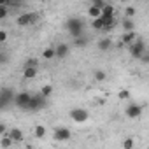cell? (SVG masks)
Segmentation results:
<instances>
[{
    "instance_id": "1",
    "label": "cell",
    "mask_w": 149,
    "mask_h": 149,
    "mask_svg": "<svg viewBox=\"0 0 149 149\" xmlns=\"http://www.w3.org/2000/svg\"><path fill=\"white\" fill-rule=\"evenodd\" d=\"M83 28H84V25H83V21L79 18H70V19H67V30H68V33L74 39L83 37V32H84Z\"/></svg>"
},
{
    "instance_id": "2",
    "label": "cell",
    "mask_w": 149,
    "mask_h": 149,
    "mask_svg": "<svg viewBox=\"0 0 149 149\" xmlns=\"http://www.w3.org/2000/svg\"><path fill=\"white\" fill-rule=\"evenodd\" d=\"M128 49H130V54H132V58H144V53H146V42L142 40V39H137L132 46H128Z\"/></svg>"
},
{
    "instance_id": "3",
    "label": "cell",
    "mask_w": 149,
    "mask_h": 149,
    "mask_svg": "<svg viewBox=\"0 0 149 149\" xmlns=\"http://www.w3.org/2000/svg\"><path fill=\"white\" fill-rule=\"evenodd\" d=\"M14 98H16V95H14V91L11 88H2L0 90V107L2 109H6L11 102H14Z\"/></svg>"
},
{
    "instance_id": "4",
    "label": "cell",
    "mask_w": 149,
    "mask_h": 149,
    "mask_svg": "<svg viewBox=\"0 0 149 149\" xmlns=\"http://www.w3.org/2000/svg\"><path fill=\"white\" fill-rule=\"evenodd\" d=\"M32 97L33 95H30V93H26V91H21V93H16V98H14V104H16V107H19V109H28V105H30V102H32Z\"/></svg>"
},
{
    "instance_id": "5",
    "label": "cell",
    "mask_w": 149,
    "mask_h": 149,
    "mask_svg": "<svg viewBox=\"0 0 149 149\" xmlns=\"http://www.w3.org/2000/svg\"><path fill=\"white\" fill-rule=\"evenodd\" d=\"M37 19H39L37 13H25V14H19V16H18L16 23H18L19 26H30V25H33Z\"/></svg>"
},
{
    "instance_id": "6",
    "label": "cell",
    "mask_w": 149,
    "mask_h": 149,
    "mask_svg": "<svg viewBox=\"0 0 149 149\" xmlns=\"http://www.w3.org/2000/svg\"><path fill=\"white\" fill-rule=\"evenodd\" d=\"M88 118H90V114H88L84 109H81V107H76V109L70 111V119H72L74 123H86Z\"/></svg>"
},
{
    "instance_id": "7",
    "label": "cell",
    "mask_w": 149,
    "mask_h": 149,
    "mask_svg": "<svg viewBox=\"0 0 149 149\" xmlns=\"http://www.w3.org/2000/svg\"><path fill=\"white\" fill-rule=\"evenodd\" d=\"M72 139V132L67 128V126H58V128H54V140H58V142H67V140H70Z\"/></svg>"
},
{
    "instance_id": "8",
    "label": "cell",
    "mask_w": 149,
    "mask_h": 149,
    "mask_svg": "<svg viewBox=\"0 0 149 149\" xmlns=\"http://www.w3.org/2000/svg\"><path fill=\"white\" fill-rule=\"evenodd\" d=\"M42 107H46V98L39 93V95H33V97H32V102H30V105H28L26 111L33 112V111H40Z\"/></svg>"
},
{
    "instance_id": "9",
    "label": "cell",
    "mask_w": 149,
    "mask_h": 149,
    "mask_svg": "<svg viewBox=\"0 0 149 149\" xmlns=\"http://www.w3.org/2000/svg\"><path fill=\"white\" fill-rule=\"evenodd\" d=\"M125 114H126V118H130V119L140 118V114H142V107H140L139 104H130V105L125 109Z\"/></svg>"
},
{
    "instance_id": "10",
    "label": "cell",
    "mask_w": 149,
    "mask_h": 149,
    "mask_svg": "<svg viewBox=\"0 0 149 149\" xmlns=\"http://www.w3.org/2000/svg\"><path fill=\"white\" fill-rule=\"evenodd\" d=\"M54 51H56V58L63 60V58L68 54V44H65V42H60V44L54 47Z\"/></svg>"
},
{
    "instance_id": "11",
    "label": "cell",
    "mask_w": 149,
    "mask_h": 149,
    "mask_svg": "<svg viewBox=\"0 0 149 149\" xmlns=\"http://www.w3.org/2000/svg\"><path fill=\"white\" fill-rule=\"evenodd\" d=\"M9 137L13 139V142L18 144V142L23 140V132H21L19 128H11V130H9Z\"/></svg>"
},
{
    "instance_id": "12",
    "label": "cell",
    "mask_w": 149,
    "mask_h": 149,
    "mask_svg": "<svg viewBox=\"0 0 149 149\" xmlns=\"http://www.w3.org/2000/svg\"><path fill=\"white\" fill-rule=\"evenodd\" d=\"M111 47H112V39L104 37L102 40H98V49H100V51H109Z\"/></svg>"
},
{
    "instance_id": "13",
    "label": "cell",
    "mask_w": 149,
    "mask_h": 149,
    "mask_svg": "<svg viewBox=\"0 0 149 149\" xmlns=\"http://www.w3.org/2000/svg\"><path fill=\"white\" fill-rule=\"evenodd\" d=\"M135 40H137V33H135V32L125 33V35L121 37V42H123V44H128V46H132V44H133Z\"/></svg>"
},
{
    "instance_id": "14",
    "label": "cell",
    "mask_w": 149,
    "mask_h": 149,
    "mask_svg": "<svg viewBox=\"0 0 149 149\" xmlns=\"http://www.w3.org/2000/svg\"><path fill=\"white\" fill-rule=\"evenodd\" d=\"M35 76H37V67H25V70H23L25 79H33Z\"/></svg>"
},
{
    "instance_id": "15",
    "label": "cell",
    "mask_w": 149,
    "mask_h": 149,
    "mask_svg": "<svg viewBox=\"0 0 149 149\" xmlns=\"http://www.w3.org/2000/svg\"><path fill=\"white\" fill-rule=\"evenodd\" d=\"M42 58H44V60H53V58H56L54 47H46V49L42 51Z\"/></svg>"
},
{
    "instance_id": "16",
    "label": "cell",
    "mask_w": 149,
    "mask_h": 149,
    "mask_svg": "<svg viewBox=\"0 0 149 149\" xmlns=\"http://www.w3.org/2000/svg\"><path fill=\"white\" fill-rule=\"evenodd\" d=\"M93 77H95V81L102 83V81H105V77H107V74H105V70H102V68H97V70L93 72Z\"/></svg>"
},
{
    "instance_id": "17",
    "label": "cell",
    "mask_w": 149,
    "mask_h": 149,
    "mask_svg": "<svg viewBox=\"0 0 149 149\" xmlns=\"http://www.w3.org/2000/svg\"><path fill=\"white\" fill-rule=\"evenodd\" d=\"M123 28H125V33H130V32H133V28H135V23H133L132 19L125 18V19H123Z\"/></svg>"
},
{
    "instance_id": "18",
    "label": "cell",
    "mask_w": 149,
    "mask_h": 149,
    "mask_svg": "<svg viewBox=\"0 0 149 149\" xmlns=\"http://www.w3.org/2000/svg\"><path fill=\"white\" fill-rule=\"evenodd\" d=\"M88 14H90L93 19H98V18H102V11H100V9H97V7H93V6H90V9H88Z\"/></svg>"
},
{
    "instance_id": "19",
    "label": "cell",
    "mask_w": 149,
    "mask_h": 149,
    "mask_svg": "<svg viewBox=\"0 0 149 149\" xmlns=\"http://www.w3.org/2000/svg\"><path fill=\"white\" fill-rule=\"evenodd\" d=\"M0 144H2V149H9L14 142H13V139L9 137V133H7V135H4V137H2V142H0Z\"/></svg>"
},
{
    "instance_id": "20",
    "label": "cell",
    "mask_w": 149,
    "mask_h": 149,
    "mask_svg": "<svg viewBox=\"0 0 149 149\" xmlns=\"http://www.w3.org/2000/svg\"><path fill=\"white\" fill-rule=\"evenodd\" d=\"M51 93H53V86H51V84H44L42 90H40V95H42L44 98H47V97H51Z\"/></svg>"
},
{
    "instance_id": "21",
    "label": "cell",
    "mask_w": 149,
    "mask_h": 149,
    "mask_svg": "<svg viewBox=\"0 0 149 149\" xmlns=\"http://www.w3.org/2000/svg\"><path fill=\"white\" fill-rule=\"evenodd\" d=\"M74 46H76V47H86V46H88V39H86V37L74 39Z\"/></svg>"
},
{
    "instance_id": "22",
    "label": "cell",
    "mask_w": 149,
    "mask_h": 149,
    "mask_svg": "<svg viewBox=\"0 0 149 149\" xmlns=\"http://www.w3.org/2000/svg\"><path fill=\"white\" fill-rule=\"evenodd\" d=\"M114 13H116V9H114V6H111V4H107V6L104 7V11H102V16H114Z\"/></svg>"
},
{
    "instance_id": "23",
    "label": "cell",
    "mask_w": 149,
    "mask_h": 149,
    "mask_svg": "<svg viewBox=\"0 0 149 149\" xmlns=\"http://www.w3.org/2000/svg\"><path fill=\"white\" fill-rule=\"evenodd\" d=\"M33 133H35V137H37V139H42V137L46 135V128H44L42 125H37V126H35V130H33Z\"/></svg>"
},
{
    "instance_id": "24",
    "label": "cell",
    "mask_w": 149,
    "mask_h": 149,
    "mask_svg": "<svg viewBox=\"0 0 149 149\" xmlns=\"http://www.w3.org/2000/svg\"><path fill=\"white\" fill-rule=\"evenodd\" d=\"M7 14H9V11H7V4H6V2H4V4H0V19L7 18Z\"/></svg>"
},
{
    "instance_id": "25",
    "label": "cell",
    "mask_w": 149,
    "mask_h": 149,
    "mask_svg": "<svg viewBox=\"0 0 149 149\" xmlns=\"http://www.w3.org/2000/svg\"><path fill=\"white\" fill-rule=\"evenodd\" d=\"M91 6H93V7H97V9H100V11H104V7L107 6V2H104V0H93Z\"/></svg>"
},
{
    "instance_id": "26",
    "label": "cell",
    "mask_w": 149,
    "mask_h": 149,
    "mask_svg": "<svg viewBox=\"0 0 149 149\" xmlns=\"http://www.w3.org/2000/svg\"><path fill=\"white\" fill-rule=\"evenodd\" d=\"M91 26H93L95 30H104V21H102V18H98V19H93Z\"/></svg>"
},
{
    "instance_id": "27",
    "label": "cell",
    "mask_w": 149,
    "mask_h": 149,
    "mask_svg": "<svg viewBox=\"0 0 149 149\" xmlns=\"http://www.w3.org/2000/svg\"><path fill=\"white\" fill-rule=\"evenodd\" d=\"M123 149H133V139L132 137H126L123 140Z\"/></svg>"
},
{
    "instance_id": "28",
    "label": "cell",
    "mask_w": 149,
    "mask_h": 149,
    "mask_svg": "<svg viewBox=\"0 0 149 149\" xmlns=\"http://www.w3.org/2000/svg\"><path fill=\"white\" fill-rule=\"evenodd\" d=\"M118 98H119V100H128V98H130V91H128V90H121V91L118 93Z\"/></svg>"
},
{
    "instance_id": "29",
    "label": "cell",
    "mask_w": 149,
    "mask_h": 149,
    "mask_svg": "<svg viewBox=\"0 0 149 149\" xmlns=\"http://www.w3.org/2000/svg\"><path fill=\"white\" fill-rule=\"evenodd\" d=\"M135 14V7H132V6H128L126 9H125V16L128 18V19H132V16Z\"/></svg>"
},
{
    "instance_id": "30",
    "label": "cell",
    "mask_w": 149,
    "mask_h": 149,
    "mask_svg": "<svg viewBox=\"0 0 149 149\" xmlns=\"http://www.w3.org/2000/svg\"><path fill=\"white\" fill-rule=\"evenodd\" d=\"M6 40H7V32L0 30V42H6Z\"/></svg>"
},
{
    "instance_id": "31",
    "label": "cell",
    "mask_w": 149,
    "mask_h": 149,
    "mask_svg": "<svg viewBox=\"0 0 149 149\" xmlns=\"http://www.w3.org/2000/svg\"><path fill=\"white\" fill-rule=\"evenodd\" d=\"M25 67H37V61H35V60H28Z\"/></svg>"
}]
</instances>
